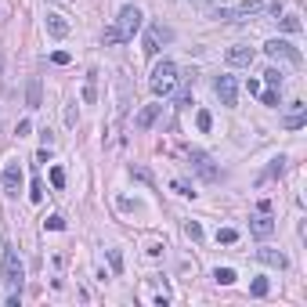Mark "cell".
I'll return each instance as SVG.
<instances>
[{"label":"cell","mask_w":307,"mask_h":307,"mask_svg":"<svg viewBox=\"0 0 307 307\" xmlns=\"http://www.w3.org/2000/svg\"><path fill=\"white\" fill-rule=\"evenodd\" d=\"M25 105H29V109H40V105H43V98H40V80H29V87H25Z\"/></svg>","instance_id":"obj_17"},{"label":"cell","mask_w":307,"mask_h":307,"mask_svg":"<svg viewBox=\"0 0 307 307\" xmlns=\"http://www.w3.org/2000/svg\"><path fill=\"white\" fill-rule=\"evenodd\" d=\"M29 199H33V203H43V181H40V177L29 184Z\"/></svg>","instance_id":"obj_24"},{"label":"cell","mask_w":307,"mask_h":307,"mask_svg":"<svg viewBox=\"0 0 307 307\" xmlns=\"http://www.w3.org/2000/svg\"><path fill=\"white\" fill-rule=\"evenodd\" d=\"M83 101H87V105L98 101V72H94V69H90L87 80H83Z\"/></svg>","instance_id":"obj_16"},{"label":"cell","mask_w":307,"mask_h":307,"mask_svg":"<svg viewBox=\"0 0 307 307\" xmlns=\"http://www.w3.org/2000/svg\"><path fill=\"white\" fill-rule=\"evenodd\" d=\"M51 184L54 188H65V170L61 166H51Z\"/></svg>","instance_id":"obj_26"},{"label":"cell","mask_w":307,"mask_h":307,"mask_svg":"<svg viewBox=\"0 0 307 307\" xmlns=\"http://www.w3.org/2000/svg\"><path fill=\"white\" fill-rule=\"evenodd\" d=\"M257 260H260V264H271V268H286L289 264V260H286V253H279V250H257Z\"/></svg>","instance_id":"obj_14"},{"label":"cell","mask_w":307,"mask_h":307,"mask_svg":"<svg viewBox=\"0 0 307 307\" xmlns=\"http://www.w3.org/2000/svg\"><path fill=\"white\" fill-rule=\"evenodd\" d=\"M260 101H264L268 109H279V90H264V94H260Z\"/></svg>","instance_id":"obj_29"},{"label":"cell","mask_w":307,"mask_h":307,"mask_svg":"<svg viewBox=\"0 0 307 307\" xmlns=\"http://www.w3.org/2000/svg\"><path fill=\"white\" fill-rule=\"evenodd\" d=\"M264 80H268L271 90H282V69H268V72H264Z\"/></svg>","instance_id":"obj_18"},{"label":"cell","mask_w":307,"mask_h":307,"mask_svg":"<svg viewBox=\"0 0 307 307\" xmlns=\"http://www.w3.org/2000/svg\"><path fill=\"white\" fill-rule=\"evenodd\" d=\"M228 65H253V58H257V51L253 47H246V43H239V47H228Z\"/></svg>","instance_id":"obj_11"},{"label":"cell","mask_w":307,"mask_h":307,"mask_svg":"<svg viewBox=\"0 0 307 307\" xmlns=\"http://www.w3.org/2000/svg\"><path fill=\"white\" fill-rule=\"evenodd\" d=\"M264 54H268L271 61H289V65H300V51H297L289 40H268V43H264Z\"/></svg>","instance_id":"obj_5"},{"label":"cell","mask_w":307,"mask_h":307,"mask_svg":"<svg viewBox=\"0 0 307 307\" xmlns=\"http://www.w3.org/2000/svg\"><path fill=\"white\" fill-rule=\"evenodd\" d=\"M109 264H112V271H116V275L123 271V257H119V250H109Z\"/></svg>","instance_id":"obj_31"},{"label":"cell","mask_w":307,"mask_h":307,"mask_svg":"<svg viewBox=\"0 0 307 307\" xmlns=\"http://www.w3.org/2000/svg\"><path fill=\"white\" fill-rule=\"evenodd\" d=\"M76 119H80V112H76L72 105H69V109H65V123H69V127H76Z\"/></svg>","instance_id":"obj_36"},{"label":"cell","mask_w":307,"mask_h":307,"mask_svg":"<svg viewBox=\"0 0 307 307\" xmlns=\"http://www.w3.org/2000/svg\"><path fill=\"white\" fill-rule=\"evenodd\" d=\"M177 83H181V72H177V65L170 58H163L156 69H152V80H148V87H152V94L156 98H170L174 90H177Z\"/></svg>","instance_id":"obj_1"},{"label":"cell","mask_w":307,"mask_h":307,"mask_svg":"<svg viewBox=\"0 0 307 307\" xmlns=\"http://www.w3.org/2000/svg\"><path fill=\"white\" fill-rule=\"evenodd\" d=\"M304 123H307V105L293 101V109H289V116H286V127H289V130H300Z\"/></svg>","instance_id":"obj_13"},{"label":"cell","mask_w":307,"mask_h":307,"mask_svg":"<svg viewBox=\"0 0 307 307\" xmlns=\"http://www.w3.org/2000/svg\"><path fill=\"white\" fill-rule=\"evenodd\" d=\"M282 29L286 33H300V18L297 14H282Z\"/></svg>","instance_id":"obj_22"},{"label":"cell","mask_w":307,"mask_h":307,"mask_svg":"<svg viewBox=\"0 0 307 307\" xmlns=\"http://www.w3.org/2000/svg\"><path fill=\"white\" fill-rule=\"evenodd\" d=\"M217 242L232 246V242H239V232H235V228H217Z\"/></svg>","instance_id":"obj_20"},{"label":"cell","mask_w":307,"mask_h":307,"mask_svg":"<svg viewBox=\"0 0 307 307\" xmlns=\"http://www.w3.org/2000/svg\"><path fill=\"white\" fill-rule=\"evenodd\" d=\"M268 289H271V286H268V279H253L250 293H253V297H268Z\"/></svg>","instance_id":"obj_25"},{"label":"cell","mask_w":307,"mask_h":307,"mask_svg":"<svg viewBox=\"0 0 307 307\" xmlns=\"http://www.w3.org/2000/svg\"><path fill=\"white\" fill-rule=\"evenodd\" d=\"M130 177H137V181L152 184V170H145V166H130Z\"/></svg>","instance_id":"obj_28"},{"label":"cell","mask_w":307,"mask_h":307,"mask_svg":"<svg viewBox=\"0 0 307 307\" xmlns=\"http://www.w3.org/2000/svg\"><path fill=\"white\" fill-rule=\"evenodd\" d=\"M159 112H163V105H145V109H141V112L134 116V123H137V130H148L152 123L159 119Z\"/></svg>","instance_id":"obj_12"},{"label":"cell","mask_w":307,"mask_h":307,"mask_svg":"<svg viewBox=\"0 0 307 307\" xmlns=\"http://www.w3.org/2000/svg\"><path fill=\"white\" fill-rule=\"evenodd\" d=\"M195 127H199V130H203V134H206V130L213 127V116H210L206 109H199V112H195Z\"/></svg>","instance_id":"obj_19"},{"label":"cell","mask_w":307,"mask_h":307,"mask_svg":"<svg viewBox=\"0 0 307 307\" xmlns=\"http://www.w3.org/2000/svg\"><path fill=\"white\" fill-rule=\"evenodd\" d=\"M213 90H217L221 105H235V98H239V83H235V76H217V80H213Z\"/></svg>","instance_id":"obj_8"},{"label":"cell","mask_w":307,"mask_h":307,"mask_svg":"<svg viewBox=\"0 0 307 307\" xmlns=\"http://www.w3.org/2000/svg\"><path fill=\"white\" fill-rule=\"evenodd\" d=\"M43 228H47V232H61V228H65V221H61L58 213H51V217L43 221Z\"/></svg>","instance_id":"obj_27"},{"label":"cell","mask_w":307,"mask_h":307,"mask_svg":"<svg viewBox=\"0 0 307 307\" xmlns=\"http://www.w3.org/2000/svg\"><path fill=\"white\" fill-rule=\"evenodd\" d=\"M188 166H192V170L203 177V181H221V170L213 166V159L206 156L203 148H188Z\"/></svg>","instance_id":"obj_4"},{"label":"cell","mask_w":307,"mask_h":307,"mask_svg":"<svg viewBox=\"0 0 307 307\" xmlns=\"http://www.w3.org/2000/svg\"><path fill=\"white\" fill-rule=\"evenodd\" d=\"M51 61H54V65H69L72 58H69V51H54V54H51Z\"/></svg>","instance_id":"obj_33"},{"label":"cell","mask_w":307,"mask_h":307,"mask_svg":"<svg viewBox=\"0 0 307 307\" xmlns=\"http://www.w3.org/2000/svg\"><path fill=\"white\" fill-rule=\"evenodd\" d=\"M268 4H271V0H242V4L232 11V18H235V22H242V18H253V14L268 11Z\"/></svg>","instance_id":"obj_10"},{"label":"cell","mask_w":307,"mask_h":307,"mask_svg":"<svg viewBox=\"0 0 307 307\" xmlns=\"http://www.w3.org/2000/svg\"><path fill=\"white\" fill-rule=\"evenodd\" d=\"M14 134H18V137H29V134H33V123H29V119H18V127H14Z\"/></svg>","instance_id":"obj_32"},{"label":"cell","mask_w":307,"mask_h":307,"mask_svg":"<svg viewBox=\"0 0 307 307\" xmlns=\"http://www.w3.org/2000/svg\"><path fill=\"white\" fill-rule=\"evenodd\" d=\"M101 40H105V43H123L119 33H116V25H112V29H105V36H101Z\"/></svg>","instance_id":"obj_35"},{"label":"cell","mask_w":307,"mask_h":307,"mask_svg":"<svg viewBox=\"0 0 307 307\" xmlns=\"http://www.w3.org/2000/svg\"><path fill=\"white\" fill-rule=\"evenodd\" d=\"M192 4H199V7H210V4H213V0H192Z\"/></svg>","instance_id":"obj_37"},{"label":"cell","mask_w":307,"mask_h":307,"mask_svg":"<svg viewBox=\"0 0 307 307\" xmlns=\"http://www.w3.org/2000/svg\"><path fill=\"white\" fill-rule=\"evenodd\" d=\"M166 40H174V29H166V25H152L148 33H145V54L148 58H156L159 54V43H166Z\"/></svg>","instance_id":"obj_7"},{"label":"cell","mask_w":307,"mask_h":307,"mask_svg":"<svg viewBox=\"0 0 307 307\" xmlns=\"http://www.w3.org/2000/svg\"><path fill=\"white\" fill-rule=\"evenodd\" d=\"M286 170V156H279V159H271V166H268V177H275V174H282Z\"/></svg>","instance_id":"obj_30"},{"label":"cell","mask_w":307,"mask_h":307,"mask_svg":"<svg viewBox=\"0 0 307 307\" xmlns=\"http://www.w3.org/2000/svg\"><path fill=\"white\" fill-rule=\"evenodd\" d=\"M22 181H25V177H22V166H18V163H7L4 174H0V188H4L7 199H14V195L22 192Z\"/></svg>","instance_id":"obj_6"},{"label":"cell","mask_w":307,"mask_h":307,"mask_svg":"<svg viewBox=\"0 0 307 307\" xmlns=\"http://www.w3.org/2000/svg\"><path fill=\"white\" fill-rule=\"evenodd\" d=\"M250 232L257 235V239H268L271 232H275V217H271V210H257L253 217H250Z\"/></svg>","instance_id":"obj_9"},{"label":"cell","mask_w":307,"mask_h":307,"mask_svg":"<svg viewBox=\"0 0 307 307\" xmlns=\"http://www.w3.org/2000/svg\"><path fill=\"white\" fill-rule=\"evenodd\" d=\"M116 33H119L123 43L134 40L137 33H141V7H134V4L119 7V14H116Z\"/></svg>","instance_id":"obj_3"},{"label":"cell","mask_w":307,"mask_h":307,"mask_svg":"<svg viewBox=\"0 0 307 307\" xmlns=\"http://www.w3.org/2000/svg\"><path fill=\"white\" fill-rule=\"evenodd\" d=\"M184 235H188L192 242H203V228H199L195 221H188V224H184Z\"/></svg>","instance_id":"obj_23"},{"label":"cell","mask_w":307,"mask_h":307,"mask_svg":"<svg viewBox=\"0 0 307 307\" xmlns=\"http://www.w3.org/2000/svg\"><path fill=\"white\" fill-rule=\"evenodd\" d=\"M170 188L177 192V195H195L192 188H188V184H184V181H170Z\"/></svg>","instance_id":"obj_34"},{"label":"cell","mask_w":307,"mask_h":307,"mask_svg":"<svg viewBox=\"0 0 307 307\" xmlns=\"http://www.w3.org/2000/svg\"><path fill=\"white\" fill-rule=\"evenodd\" d=\"M0 271H4V286H7V297H18L22 293V286H25V268H22V260H18V253L11 250H4V264H0Z\"/></svg>","instance_id":"obj_2"},{"label":"cell","mask_w":307,"mask_h":307,"mask_svg":"<svg viewBox=\"0 0 307 307\" xmlns=\"http://www.w3.org/2000/svg\"><path fill=\"white\" fill-rule=\"evenodd\" d=\"M213 279H217L221 286H232L235 282V271L232 268H217V271H213Z\"/></svg>","instance_id":"obj_21"},{"label":"cell","mask_w":307,"mask_h":307,"mask_svg":"<svg viewBox=\"0 0 307 307\" xmlns=\"http://www.w3.org/2000/svg\"><path fill=\"white\" fill-rule=\"evenodd\" d=\"M47 33H51L54 40H61V36H69V22L61 18V14H47Z\"/></svg>","instance_id":"obj_15"}]
</instances>
